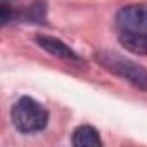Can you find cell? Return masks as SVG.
Returning <instances> with one entry per match:
<instances>
[{
    "mask_svg": "<svg viewBox=\"0 0 147 147\" xmlns=\"http://www.w3.org/2000/svg\"><path fill=\"white\" fill-rule=\"evenodd\" d=\"M99 62L107 67L111 73L121 76L123 80L130 82L135 88L138 90H144L147 92V69L135 64L133 61H128L121 55H116V54H109V52H104L99 55Z\"/></svg>",
    "mask_w": 147,
    "mask_h": 147,
    "instance_id": "7a4b0ae2",
    "label": "cell"
},
{
    "mask_svg": "<svg viewBox=\"0 0 147 147\" xmlns=\"http://www.w3.org/2000/svg\"><path fill=\"white\" fill-rule=\"evenodd\" d=\"M45 14H47L45 2H42V0H36V2H33V4L23 12V19L31 21V23H42V21L45 19Z\"/></svg>",
    "mask_w": 147,
    "mask_h": 147,
    "instance_id": "52a82bcc",
    "label": "cell"
},
{
    "mask_svg": "<svg viewBox=\"0 0 147 147\" xmlns=\"http://www.w3.org/2000/svg\"><path fill=\"white\" fill-rule=\"evenodd\" d=\"M73 145L76 147H97L102 145V140L99 137V131L88 125L78 126L75 131H73V138H71Z\"/></svg>",
    "mask_w": 147,
    "mask_h": 147,
    "instance_id": "8992f818",
    "label": "cell"
},
{
    "mask_svg": "<svg viewBox=\"0 0 147 147\" xmlns=\"http://www.w3.org/2000/svg\"><path fill=\"white\" fill-rule=\"evenodd\" d=\"M119 43L138 55H147V33H137V31H121Z\"/></svg>",
    "mask_w": 147,
    "mask_h": 147,
    "instance_id": "5b68a950",
    "label": "cell"
},
{
    "mask_svg": "<svg viewBox=\"0 0 147 147\" xmlns=\"http://www.w3.org/2000/svg\"><path fill=\"white\" fill-rule=\"evenodd\" d=\"M38 45L43 47L49 54L55 55V57H61V59H67V61H78L80 57L73 52L66 43H62L61 40H55V38H50V36H38Z\"/></svg>",
    "mask_w": 147,
    "mask_h": 147,
    "instance_id": "277c9868",
    "label": "cell"
},
{
    "mask_svg": "<svg viewBox=\"0 0 147 147\" xmlns=\"http://www.w3.org/2000/svg\"><path fill=\"white\" fill-rule=\"evenodd\" d=\"M116 24L121 31L147 33V4H130L118 11Z\"/></svg>",
    "mask_w": 147,
    "mask_h": 147,
    "instance_id": "3957f363",
    "label": "cell"
},
{
    "mask_svg": "<svg viewBox=\"0 0 147 147\" xmlns=\"http://www.w3.org/2000/svg\"><path fill=\"white\" fill-rule=\"evenodd\" d=\"M11 116H12L14 126L23 133L40 131L47 126V121H49L47 109L42 104H38L36 100H33L31 97L19 99L14 104Z\"/></svg>",
    "mask_w": 147,
    "mask_h": 147,
    "instance_id": "6da1fadb",
    "label": "cell"
}]
</instances>
